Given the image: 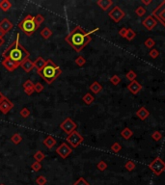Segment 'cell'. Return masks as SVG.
Here are the masks:
<instances>
[{"label":"cell","instance_id":"1","mask_svg":"<svg viewBox=\"0 0 165 185\" xmlns=\"http://www.w3.org/2000/svg\"><path fill=\"white\" fill-rule=\"evenodd\" d=\"M99 30V28H95L94 30L86 32L81 26L77 25L75 29L67 35L65 41L75 49L76 52H80L82 49L91 42V35Z\"/></svg>","mask_w":165,"mask_h":185},{"label":"cell","instance_id":"2","mask_svg":"<svg viewBox=\"0 0 165 185\" xmlns=\"http://www.w3.org/2000/svg\"><path fill=\"white\" fill-rule=\"evenodd\" d=\"M30 53L26 50L25 47L20 44V34L16 35V39L5 49L2 56L3 58L9 57L16 63H21L22 61L29 58Z\"/></svg>","mask_w":165,"mask_h":185},{"label":"cell","instance_id":"3","mask_svg":"<svg viewBox=\"0 0 165 185\" xmlns=\"http://www.w3.org/2000/svg\"><path fill=\"white\" fill-rule=\"evenodd\" d=\"M38 74L45 80L47 84H51L62 73V70L51 59L46 60L45 67L41 71H38Z\"/></svg>","mask_w":165,"mask_h":185},{"label":"cell","instance_id":"4","mask_svg":"<svg viewBox=\"0 0 165 185\" xmlns=\"http://www.w3.org/2000/svg\"><path fill=\"white\" fill-rule=\"evenodd\" d=\"M18 28L21 31H23V33L26 36H32L37 29L39 28V26L37 25V23L35 22V18L31 15H27L23 20L18 23Z\"/></svg>","mask_w":165,"mask_h":185},{"label":"cell","instance_id":"5","mask_svg":"<svg viewBox=\"0 0 165 185\" xmlns=\"http://www.w3.org/2000/svg\"><path fill=\"white\" fill-rule=\"evenodd\" d=\"M149 168L154 172L156 176H160L165 171V162L160 157H156L152 160V162H151V164L149 165Z\"/></svg>","mask_w":165,"mask_h":185},{"label":"cell","instance_id":"6","mask_svg":"<svg viewBox=\"0 0 165 185\" xmlns=\"http://www.w3.org/2000/svg\"><path fill=\"white\" fill-rule=\"evenodd\" d=\"M66 140H67V142H68V143L70 144V146H71L72 147L75 149V147H77L79 145L82 143L83 140H84V138H83L77 131L75 130L73 132H72L70 135H68V137H67Z\"/></svg>","mask_w":165,"mask_h":185},{"label":"cell","instance_id":"7","mask_svg":"<svg viewBox=\"0 0 165 185\" xmlns=\"http://www.w3.org/2000/svg\"><path fill=\"white\" fill-rule=\"evenodd\" d=\"M76 123L73 122L71 118H67L64 122H62V123H60V128L66 133L70 135L72 132H73L76 128Z\"/></svg>","mask_w":165,"mask_h":185},{"label":"cell","instance_id":"8","mask_svg":"<svg viewBox=\"0 0 165 185\" xmlns=\"http://www.w3.org/2000/svg\"><path fill=\"white\" fill-rule=\"evenodd\" d=\"M109 17L111 18V20L115 22H120L123 18L125 17V12L122 10L120 7H118V6H115V7L109 12L108 14Z\"/></svg>","mask_w":165,"mask_h":185},{"label":"cell","instance_id":"9","mask_svg":"<svg viewBox=\"0 0 165 185\" xmlns=\"http://www.w3.org/2000/svg\"><path fill=\"white\" fill-rule=\"evenodd\" d=\"M56 152L57 154H59L60 157L66 159L72 152V149L67 143H62L56 149Z\"/></svg>","mask_w":165,"mask_h":185},{"label":"cell","instance_id":"10","mask_svg":"<svg viewBox=\"0 0 165 185\" xmlns=\"http://www.w3.org/2000/svg\"><path fill=\"white\" fill-rule=\"evenodd\" d=\"M14 108V103L12 102L8 97H5L4 100L0 101V112L6 115Z\"/></svg>","mask_w":165,"mask_h":185},{"label":"cell","instance_id":"11","mask_svg":"<svg viewBox=\"0 0 165 185\" xmlns=\"http://www.w3.org/2000/svg\"><path fill=\"white\" fill-rule=\"evenodd\" d=\"M1 64L8 71H14L15 70H16L17 67L20 66V63H16V62L13 61L12 59H10L9 57L4 58L3 61L1 62Z\"/></svg>","mask_w":165,"mask_h":185},{"label":"cell","instance_id":"12","mask_svg":"<svg viewBox=\"0 0 165 185\" xmlns=\"http://www.w3.org/2000/svg\"><path fill=\"white\" fill-rule=\"evenodd\" d=\"M142 24H143V26H145L148 30H152L156 26L157 21L152 16H149L142 21Z\"/></svg>","mask_w":165,"mask_h":185},{"label":"cell","instance_id":"13","mask_svg":"<svg viewBox=\"0 0 165 185\" xmlns=\"http://www.w3.org/2000/svg\"><path fill=\"white\" fill-rule=\"evenodd\" d=\"M14 27V24L12 23L11 20H9L8 18H3V20L0 21V30L4 32L5 34H7L9 31H11Z\"/></svg>","mask_w":165,"mask_h":185},{"label":"cell","instance_id":"14","mask_svg":"<svg viewBox=\"0 0 165 185\" xmlns=\"http://www.w3.org/2000/svg\"><path fill=\"white\" fill-rule=\"evenodd\" d=\"M127 89H128V91L131 92V94L136 95V94H138L139 91L142 90V85L140 84L139 82H137L136 80H134V81L130 82V84L127 85Z\"/></svg>","mask_w":165,"mask_h":185},{"label":"cell","instance_id":"15","mask_svg":"<svg viewBox=\"0 0 165 185\" xmlns=\"http://www.w3.org/2000/svg\"><path fill=\"white\" fill-rule=\"evenodd\" d=\"M20 67H21V69L25 72H30L35 67H34V62L31 61L29 58H27V59H25L24 61H22L21 63H20Z\"/></svg>","mask_w":165,"mask_h":185},{"label":"cell","instance_id":"16","mask_svg":"<svg viewBox=\"0 0 165 185\" xmlns=\"http://www.w3.org/2000/svg\"><path fill=\"white\" fill-rule=\"evenodd\" d=\"M22 87H23V90H24V92H26L27 96H31L33 92H35L34 91V83L30 79H27L26 81L23 83Z\"/></svg>","mask_w":165,"mask_h":185},{"label":"cell","instance_id":"17","mask_svg":"<svg viewBox=\"0 0 165 185\" xmlns=\"http://www.w3.org/2000/svg\"><path fill=\"white\" fill-rule=\"evenodd\" d=\"M44 145L47 147L48 150H51L52 147L56 145V140H55V138L53 136H51V135H48V136H46L44 140Z\"/></svg>","mask_w":165,"mask_h":185},{"label":"cell","instance_id":"18","mask_svg":"<svg viewBox=\"0 0 165 185\" xmlns=\"http://www.w3.org/2000/svg\"><path fill=\"white\" fill-rule=\"evenodd\" d=\"M97 4L101 10L107 11L113 5V1L112 0H99V1L97 2Z\"/></svg>","mask_w":165,"mask_h":185},{"label":"cell","instance_id":"19","mask_svg":"<svg viewBox=\"0 0 165 185\" xmlns=\"http://www.w3.org/2000/svg\"><path fill=\"white\" fill-rule=\"evenodd\" d=\"M136 116H138V118L141 121H145L150 116V112L145 107H141L139 110H137Z\"/></svg>","mask_w":165,"mask_h":185},{"label":"cell","instance_id":"20","mask_svg":"<svg viewBox=\"0 0 165 185\" xmlns=\"http://www.w3.org/2000/svg\"><path fill=\"white\" fill-rule=\"evenodd\" d=\"M34 62V67L37 69V71H41L42 67H45V65H46V61L42 58V56H39L38 58H37L35 61H33Z\"/></svg>","mask_w":165,"mask_h":185},{"label":"cell","instance_id":"21","mask_svg":"<svg viewBox=\"0 0 165 185\" xmlns=\"http://www.w3.org/2000/svg\"><path fill=\"white\" fill-rule=\"evenodd\" d=\"M89 89H90V91L92 92H94V94L97 95V94H99V92L102 90V86L97 81H95V82H93V83L90 85Z\"/></svg>","mask_w":165,"mask_h":185},{"label":"cell","instance_id":"22","mask_svg":"<svg viewBox=\"0 0 165 185\" xmlns=\"http://www.w3.org/2000/svg\"><path fill=\"white\" fill-rule=\"evenodd\" d=\"M11 8H12V3L9 0H2V1H0V9L3 12H7Z\"/></svg>","mask_w":165,"mask_h":185},{"label":"cell","instance_id":"23","mask_svg":"<svg viewBox=\"0 0 165 185\" xmlns=\"http://www.w3.org/2000/svg\"><path fill=\"white\" fill-rule=\"evenodd\" d=\"M51 35H52V31H51L50 28H48V27H45L44 29L41 31V36H42L45 40L50 39V37H51Z\"/></svg>","mask_w":165,"mask_h":185},{"label":"cell","instance_id":"24","mask_svg":"<svg viewBox=\"0 0 165 185\" xmlns=\"http://www.w3.org/2000/svg\"><path fill=\"white\" fill-rule=\"evenodd\" d=\"M121 135H122V137H124L126 140H128L133 135V132H132V130L130 128L126 127V128L123 129V131L121 132Z\"/></svg>","mask_w":165,"mask_h":185},{"label":"cell","instance_id":"25","mask_svg":"<svg viewBox=\"0 0 165 185\" xmlns=\"http://www.w3.org/2000/svg\"><path fill=\"white\" fill-rule=\"evenodd\" d=\"M82 100L84 101L85 104H87V105H90V104H92V103L94 102L95 98H94L93 96H92V95L90 94V92H87L86 95H84V96H83Z\"/></svg>","mask_w":165,"mask_h":185},{"label":"cell","instance_id":"26","mask_svg":"<svg viewBox=\"0 0 165 185\" xmlns=\"http://www.w3.org/2000/svg\"><path fill=\"white\" fill-rule=\"evenodd\" d=\"M45 157H46V154L42 152V151H37V152L34 154V159L36 160L37 162L42 161V160L45 159Z\"/></svg>","mask_w":165,"mask_h":185},{"label":"cell","instance_id":"27","mask_svg":"<svg viewBox=\"0 0 165 185\" xmlns=\"http://www.w3.org/2000/svg\"><path fill=\"white\" fill-rule=\"evenodd\" d=\"M11 141L13 142L15 145H18L22 141V136L20 133H16L11 137Z\"/></svg>","mask_w":165,"mask_h":185},{"label":"cell","instance_id":"28","mask_svg":"<svg viewBox=\"0 0 165 185\" xmlns=\"http://www.w3.org/2000/svg\"><path fill=\"white\" fill-rule=\"evenodd\" d=\"M135 36H136V33L134 32L131 28L127 29V36H126V39L127 41H132L134 38H135Z\"/></svg>","mask_w":165,"mask_h":185},{"label":"cell","instance_id":"29","mask_svg":"<svg viewBox=\"0 0 165 185\" xmlns=\"http://www.w3.org/2000/svg\"><path fill=\"white\" fill-rule=\"evenodd\" d=\"M75 64L78 66V67H83L85 64H86V59H85L83 56H78L76 59H75Z\"/></svg>","mask_w":165,"mask_h":185},{"label":"cell","instance_id":"30","mask_svg":"<svg viewBox=\"0 0 165 185\" xmlns=\"http://www.w3.org/2000/svg\"><path fill=\"white\" fill-rule=\"evenodd\" d=\"M34 18H35V22L37 23V25H38L39 27H40L41 24L45 21V17L42 16V15H41V14H39V15L35 16H34Z\"/></svg>","mask_w":165,"mask_h":185},{"label":"cell","instance_id":"31","mask_svg":"<svg viewBox=\"0 0 165 185\" xmlns=\"http://www.w3.org/2000/svg\"><path fill=\"white\" fill-rule=\"evenodd\" d=\"M144 45H145V46L146 47H148V48H152L155 46V45H156V42L152 40V39H151V38H148L146 41H145V42H144Z\"/></svg>","mask_w":165,"mask_h":185},{"label":"cell","instance_id":"32","mask_svg":"<svg viewBox=\"0 0 165 185\" xmlns=\"http://www.w3.org/2000/svg\"><path fill=\"white\" fill-rule=\"evenodd\" d=\"M46 181H47L46 177L44 176H38L36 178V183L38 185H46Z\"/></svg>","mask_w":165,"mask_h":185},{"label":"cell","instance_id":"33","mask_svg":"<svg viewBox=\"0 0 165 185\" xmlns=\"http://www.w3.org/2000/svg\"><path fill=\"white\" fill-rule=\"evenodd\" d=\"M126 76H127V78L130 80V82H132V81H134V80H135V78H136L137 75H136V73L134 72L133 71H130L127 73Z\"/></svg>","mask_w":165,"mask_h":185},{"label":"cell","instance_id":"34","mask_svg":"<svg viewBox=\"0 0 165 185\" xmlns=\"http://www.w3.org/2000/svg\"><path fill=\"white\" fill-rule=\"evenodd\" d=\"M97 170H100L101 172H103L107 169V164L105 161H100L99 163L97 164Z\"/></svg>","mask_w":165,"mask_h":185},{"label":"cell","instance_id":"35","mask_svg":"<svg viewBox=\"0 0 165 185\" xmlns=\"http://www.w3.org/2000/svg\"><path fill=\"white\" fill-rule=\"evenodd\" d=\"M125 168L127 170V171H133L134 169H135V163L132 162V161H127L126 164H125Z\"/></svg>","mask_w":165,"mask_h":185},{"label":"cell","instance_id":"36","mask_svg":"<svg viewBox=\"0 0 165 185\" xmlns=\"http://www.w3.org/2000/svg\"><path fill=\"white\" fill-rule=\"evenodd\" d=\"M152 138L155 141H160L162 139V134L160 131H154L152 134Z\"/></svg>","mask_w":165,"mask_h":185},{"label":"cell","instance_id":"37","mask_svg":"<svg viewBox=\"0 0 165 185\" xmlns=\"http://www.w3.org/2000/svg\"><path fill=\"white\" fill-rule=\"evenodd\" d=\"M135 14L138 16H143L145 14H146V9L144 7H142V6H140V7H138L136 10H135Z\"/></svg>","mask_w":165,"mask_h":185},{"label":"cell","instance_id":"38","mask_svg":"<svg viewBox=\"0 0 165 185\" xmlns=\"http://www.w3.org/2000/svg\"><path fill=\"white\" fill-rule=\"evenodd\" d=\"M34 91H35L36 92H42V91H44V85H42V83H40V82L34 84Z\"/></svg>","mask_w":165,"mask_h":185},{"label":"cell","instance_id":"39","mask_svg":"<svg viewBox=\"0 0 165 185\" xmlns=\"http://www.w3.org/2000/svg\"><path fill=\"white\" fill-rule=\"evenodd\" d=\"M20 116L22 117V118L26 119V118H28L29 115H30V111H29L28 108H22L21 111L20 112Z\"/></svg>","mask_w":165,"mask_h":185},{"label":"cell","instance_id":"40","mask_svg":"<svg viewBox=\"0 0 165 185\" xmlns=\"http://www.w3.org/2000/svg\"><path fill=\"white\" fill-rule=\"evenodd\" d=\"M110 82H111L113 85H118L121 82V78L117 74H115V75H113L111 78H110Z\"/></svg>","mask_w":165,"mask_h":185},{"label":"cell","instance_id":"41","mask_svg":"<svg viewBox=\"0 0 165 185\" xmlns=\"http://www.w3.org/2000/svg\"><path fill=\"white\" fill-rule=\"evenodd\" d=\"M149 55H150V57H151V58H152V59H156V58H157L158 56H160V52H158L157 49L152 48V50L150 51Z\"/></svg>","mask_w":165,"mask_h":185},{"label":"cell","instance_id":"42","mask_svg":"<svg viewBox=\"0 0 165 185\" xmlns=\"http://www.w3.org/2000/svg\"><path fill=\"white\" fill-rule=\"evenodd\" d=\"M122 150V147H121V145L119 144V143H114L112 146H111V151H113V152H119L120 151Z\"/></svg>","mask_w":165,"mask_h":185},{"label":"cell","instance_id":"43","mask_svg":"<svg viewBox=\"0 0 165 185\" xmlns=\"http://www.w3.org/2000/svg\"><path fill=\"white\" fill-rule=\"evenodd\" d=\"M31 169L34 171V172H39L41 169H42V165L40 162H34L32 165H31Z\"/></svg>","mask_w":165,"mask_h":185},{"label":"cell","instance_id":"44","mask_svg":"<svg viewBox=\"0 0 165 185\" xmlns=\"http://www.w3.org/2000/svg\"><path fill=\"white\" fill-rule=\"evenodd\" d=\"M73 185H90V184H89V182L85 180L83 177H80V178H78L75 183H73Z\"/></svg>","mask_w":165,"mask_h":185},{"label":"cell","instance_id":"45","mask_svg":"<svg viewBox=\"0 0 165 185\" xmlns=\"http://www.w3.org/2000/svg\"><path fill=\"white\" fill-rule=\"evenodd\" d=\"M127 33V29L125 28V27H123V28H122V29L119 31V35H120L121 37H123V38H126Z\"/></svg>","mask_w":165,"mask_h":185},{"label":"cell","instance_id":"46","mask_svg":"<svg viewBox=\"0 0 165 185\" xmlns=\"http://www.w3.org/2000/svg\"><path fill=\"white\" fill-rule=\"evenodd\" d=\"M141 2L144 4V5H149L152 3V0H148V1H146V0H141Z\"/></svg>","mask_w":165,"mask_h":185},{"label":"cell","instance_id":"47","mask_svg":"<svg viewBox=\"0 0 165 185\" xmlns=\"http://www.w3.org/2000/svg\"><path fill=\"white\" fill-rule=\"evenodd\" d=\"M4 42H5V40H4L3 38H1V37H0V47H1V46L4 45Z\"/></svg>","mask_w":165,"mask_h":185},{"label":"cell","instance_id":"48","mask_svg":"<svg viewBox=\"0 0 165 185\" xmlns=\"http://www.w3.org/2000/svg\"><path fill=\"white\" fill-rule=\"evenodd\" d=\"M5 97H6V96L3 95V92H0V101H1L2 100H4Z\"/></svg>","mask_w":165,"mask_h":185},{"label":"cell","instance_id":"49","mask_svg":"<svg viewBox=\"0 0 165 185\" xmlns=\"http://www.w3.org/2000/svg\"><path fill=\"white\" fill-rule=\"evenodd\" d=\"M4 36H5V33H4V32H2V31L0 30V37H1V38H3Z\"/></svg>","mask_w":165,"mask_h":185},{"label":"cell","instance_id":"50","mask_svg":"<svg viewBox=\"0 0 165 185\" xmlns=\"http://www.w3.org/2000/svg\"><path fill=\"white\" fill-rule=\"evenodd\" d=\"M0 185H5V184H3V183H1V184H0Z\"/></svg>","mask_w":165,"mask_h":185}]
</instances>
